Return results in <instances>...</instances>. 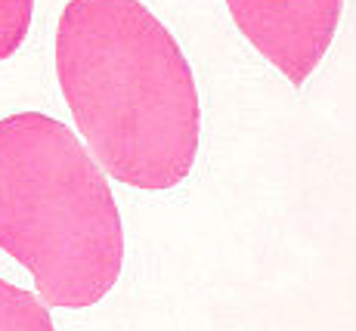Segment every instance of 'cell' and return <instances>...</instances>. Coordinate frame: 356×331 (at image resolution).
I'll return each instance as SVG.
<instances>
[{"label":"cell","instance_id":"1","mask_svg":"<svg viewBox=\"0 0 356 331\" xmlns=\"http://www.w3.org/2000/svg\"><path fill=\"white\" fill-rule=\"evenodd\" d=\"M56 78L99 168L134 189L189 177L202 108L189 59L140 0H68L56 29Z\"/></svg>","mask_w":356,"mask_h":331},{"label":"cell","instance_id":"2","mask_svg":"<svg viewBox=\"0 0 356 331\" xmlns=\"http://www.w3.org/2000/svg\"><path fill=\"white\" fill-rule=\"evenodd\" d=\"M0 251L31 273L47 307L84 309L115 288L124 232L106 170L63 121H0Z\"/></svg>","mask_w":356,"mask_h":331},{"label":"cell","instance_id":"3","mask_svg":"<svg viewBox=\"0 0 356 331\" xmlns=\"http://www.w3.org/2000/svg\"><path fill=\"white\" fill-rule=\"evenodd\" d=\"M344 0H227L238 31L300 87L332 47Z\"/></svg>","mask_w":356,"mask_h":331},{"label":"cell","instance_id":"4","mask_svg":"<svg viewBox=\"0 0 356 331\" xmlns=\"http://www.w3.org/2000/svg\"><path fill=\"white\" fill-rule=\"evenodd\" d=\"M0 331H53L50 307L38 294L0 279Z\"/></svg>","mask_w":356,"mask_h":331},{"label":"cell","instance_id":"5","mask_svg":"<svg viewBox=\"0 0 356 331\" xmlns=\"http://www.w3.org/2000/svg\"><path fill=\"white\" fill-rule=\"evenodd\" d=\"M34 0H0V62L25 44L31 29Z\"/></svg>","mask_w":356,"mask_h":331}]
</instances>
